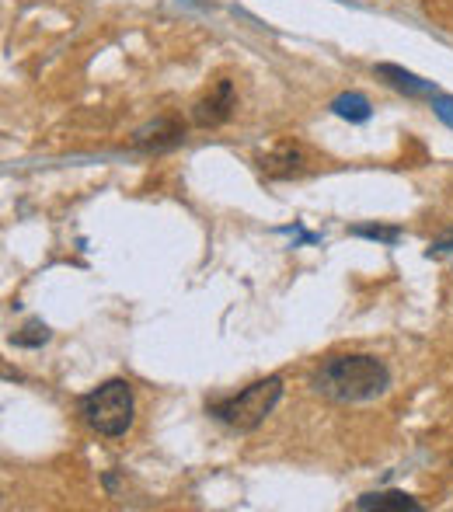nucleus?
<instances>
[{"mask_svg":"<svg viewBox=\"0 0 453 512\" xmlns=\"http://www.w3.org/2000/svg\"><path fill=\"white\" fill-rule=\"evenodd\" d=\"M387 384L391 373L377 356H332L314 373V391L332 401H373Z\"/></svg>","mask_w":453,"mask_h":512,"instance_id":"f257e3e1","label":"nucleus"},{"mask_svg":"<svg viewBox=\"0 0 453 512\" xmlns=\"http://www.w3.org/2000/svg\"><path fill=\"white\" fill-rule=\"evenodd\" d=\"M279 398H283V380L265 377V380L248 384L244 391L230 394V398L210 401V405H206V415H213L217 422H224L227 429L251 432L272 415V408L279 405Z\"/></svg>","mask_w":453,"mask_h":512,"instance_id":"f03ea898","label":"nucleus"},{"mask_svg":"<svg viewBox=\"0 0 453 512\" xmlns=\"http://www.w3.org/2000/svg\"><path fill=\"white\" fill-rule=\"evenodd\" d=\"M136 405H133V387L126 380H105L91 394L81 398V418L88 429L98 436H122L133 425Z\"/></svg>","mask_w":453,"mask_h":512,"instance_id":"7ed1b4c3","label":"nucleus"},{"mask_svg":"<svg viewBox=\"0 0 453 512\" xmlns=\"http://www.w3.org/2000/svg\"><path fill=\"white\" fill-rule=\"evenodd\" d=\"M230 112H234V84L220 81L210 95L196 102V108H192V122H196V126H220V122L230 119Z\"/></svg>","mask_w":453,"mask_h":512,"instance_id":"20e7f679","label":"nucleus"},{"mask_svg":"<svg viewBox=\"0 0 453 512\" xmlns=\"http://www.w3.org/2000/svg\"><path fill=\"white\" fill-rule=\"evenodd\" d=\"M185 140V126L178 119H157L150 122V126H143L140 133H136V147L140 150H171L178 147V143Z\"/></svg>","mask_w":453,"mask_h":512,"instance_id":"39448f33","label":"nucleus"},{"mask_svg":"<svg viewBox=\"0 0 453 512\" xmlns=\"http://www.w3.org/2000/svg\"><path fill=\"white\" fill-rule=\"evenodd\" d=\"M356 509L359 512H422L419 502L405 492H373V495H363L356 499Z\"/></svg>","mask_w":453,"mask_h":512,"instance_id":"423d86ee","label":"nucleus"},{"mask_svg":"<svg viewBox=\"0 0 453 512\" xmlns=\"http://www.w3.org/2000/svg\"><path fill=\"white\" fill-rule=\"evenodd\" d=\"M377 74L387 77V84H391V88H398V91H405V95H433V88H429V84H422L419 77L408 74V70L391 67V63H380Z\"/></svg>","mask_w":453,"mask_h":512,"instance_id":"0eeeda50","label":"nucleus"},{"mask_svg":"<svg viewBox=\"0 0 453 512\" xmlns=\"http://www.w3.org/2000/svg\"><path fill=\"white\" fill-rule=\"evenodd\" d=\"M262 171H265V175H272V178L293 175V171H300V154H297V150H290V147H283L279 154L265 157V161H262Z\"/></svg>","mask_w":453,"mask_h":512,"instance_id":"6e6552de","label":"nucleus"},{"mask_svg":"<svg viewBox=\"0 0 453 512\" xmlns=\"http://www.w3.org/2000/svg\"><path fill=\"white\" fill-rule=\"evenodd\" d=\"M332 112L349 122H366L370 119V102H366L363 95H339L332 102Z\"/></svg>","mask_w":453,"mask_h":512,"instance_id":"1a4fd4ad","label":"nucleus"},{"mask_svg":"<svg viewBox=\"0 0 453 512\" xmlns=\"http://www.w3.org/2000/svg\"><path fill=\"white\" fill-rule=\"evenodd\" d=\"M14 345H21V349H39V345L49 342V328L42 321H28L21 331H14L11 335Z\"/></svg>","mask_w":453,"mask_h":512,"instance_id":"9d476101","label":"nucleus"},{"mask_svg":"<svg viewBox=\"0 0 453 512\" xmlns=\"http://www.w3.org/2000/svg\"><path fill=\"white\" fill-rule=\"evenodd\" d=\"M349 234H356V237H377V241H398V234L401 230L398 227H352Z\"/></svg>","mask_w":453,"mask_h":512,"instance_id":"9b49d317","label":"nucleus"},{"mask_svg":"<svg viewBox=\"0 0 453 512\" xmlns=\"http://www.w3.org/2000/svg\"><path fill=\"white\" fill-rule=\"evenodd\" d=\"M433 251H453V234H447L443 241H436V248Z\"/></svg>","mask_w":453,"mask_h":512,"instance_id":"f8f14e48","label":"nucleus"}]
</instances>
